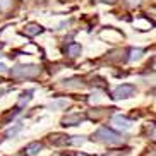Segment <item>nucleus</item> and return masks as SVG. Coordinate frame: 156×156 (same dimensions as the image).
<instances>
[{
  "mask_svg": "<svg viewBox=\"0 0 156 156\" xmlns=\"http://www.w3.org/2000/svg\"><path fill=\"white\" fill-rule=\"evenodd\" d=\"M93 137L96 139V141H101V142H110V144H115V142H120V137L119 134L112 132V130H108V129L101 127L100 130H98Z\"/></svg>",
  "mask_w": 156,
  "mask_h": 156,
  "instance_id": "1",
  "label": "nucleus"
},
{
  "mask_svg": "<svg viewBox=\"0 0 156 156\" xmlns=\"http://www.w3.org/2000/svg\"><path fill=\"white\" fill-rule=\"evenodd\" d=\"M70 142H74V144H83V142H84V139H72Z\"/></svg>",
  "mask_w": 156,
  "mask_h": 156,
  "instance_id": "11",
  "label": "nucleus"
},
{
  "mask_svg": "<svg viewBox=\"0 0 156 156\" xmlns=\"http://www.w3.org/2000/svg\"><path fill=\"white\" fill-rule=\"evenodd\" d=\"M101 2H110V4H113L115 0H101Z\"/></svg>",
  "mask_w": 156,
  "mask_h": 156,
  "instance_id": "13",
  "label": "nucleus"
},
{
  "mask_svg": "<svg viewBox=\"0 0 156 156\" xmlns=\"http://www.w3.org/2000/svg\"><path fill=\"white\" fill-rule=\"evenodd\" d=\"M41 31H43V28L38 26V24H34V23L28 24V26L24 28V33H26V34H31V36H34V34H38V33H41Z\"/></svg>",
  "mask_w": 156,
  "mask_h": 156,
  "instance_id": "5",
  "label": "nucleus"
},
{
  "mask_svg": "<svg viewBox=\"0 0 156 156\" xmlns=\"http://www.w3.org/2000/svg\"><path fill=\"white\" fill-rule=\"evenodd\" d=\"M67 50H69V55L70 57H77L79 53H81V46H79V45H70Z\"/></svg>",
  "mask_w": 156,
  "mask_h": 156,
  "instance_id": "8",
  "label": "nucleus"
},
{
  "mask_svg": "<svg viewBox=\"0 0 156 156\" xmlns=\"http://www.w3.org/2000/svg\"><path fill=\"white\" fill-rule=\"evenodd\" d=\"M40 149H41V146H40L38 142H34V144H31V146L26 149V153H28L29 156H34V154H38V151H40Z\"/></svg>",
  "mask_w": 156,
  "mask_h": 156,
  "instance_id": "7",
  "label": "nucleus"
},
{
  "mask_svg": "<svg viewBox=\"0 0 156 156\" xmlns=\"http://www.w3.org/2000/svg\"><path fill=\"white\" fill-rule=\"evenodd\" d=\"M9 4H10V0H0V7H2V9L9 7Z\"/></svg>",
  "mask_w": 156,
  "mask_h": 156,
  "instance_id": "10",
  "label": "nucleus"
},
{
  "mask_svg": "<svg viewBox=\"0 0 156 156\" xmlns=\"http://www.w3.org/2000/svg\"><path fill=\"white\" fill-rule=\"evenodd\" d=\"M40 72V69L38 67H34V65H17L14 70H12V76H16V77H33V76H36V74Z\"/></svg>",
  "mask_w": 156,
  "mask_h": 156,
  "instance_id": "2",
  "label": "nucleus"
},
{
  "mask_svg": "<svg viewBox=\"0 0 156 156\" xmlns=\"http://www.w3.org/2000/svg\"><path fill=\"white\" fill-rule=\"evenodd\" d=\"M134 93H136V87L132 84H122L113 91V98L115 100H125V98L134 96Z\"/></svg>",
  "mask_w": 156,
  "mask_h": 156,
  "instance_id": "3",
  "label": "nucleus"
},
{
  "mask_svg": "<svg viewBox=\"0 0 156 156\" xmlns=\"http://www.w3.org/2000/svg\"><path fill=\"white\" fill-rule=\"evenodd\" d=\"M81 117H79V115H72V117H67V119H64L62 120V125H65V127H67V125H77V124H81Z\"/></svg>",
  "mask_w": 156,
  "mask_h": 156,
  "instance_id": "6",
  "label": "nucleus"
},
{
  "mask_svg": "<svg viewBox=\"0 0 156 156\" xmlns=\"http://www.w3.org/2000/svg\"><path fill=\"white\" fill-rule=\"evenodd\" d=\"M141 53H142L141 48H137V50H132V57H130V58H139V57H141Z\"/></svg>",
  "mask_w": 156,
  "mask_h": 156,
  "instance_id": "9",
  "label": "nucleus"
},
{
  "mask_svg": "<svg viewBox=\"0 0 156 156\" xmlns=\"http://www.w3.org/2000/svg\"><path fill=\"white\" fill-rule=\"evenodd\" d=\"M7 67H5V64H0V70H5Z\"/></svg>",
  "mask_w": 156,
  "mask_h": 156,
  "instance_id": "12",
  "label": "nucleus"
},
{
  "mask_svg": "<svg viewBox=\"0 0 156 156\" xmlns=\"http://www.w3.org/2000/svg\"><path fill=\"white\" fill-rule=\"evenodd\" d=\"M112 124H113V127L117 129H122V130H127V129H130V120L125 119V117H120V115H117V117H113L112 119Z\"/></svg>",
  "mask_w": 156,
  "mask_h": 156,
  "instance_id": "4",
  "label": "nucleus"
}]
</instances>
